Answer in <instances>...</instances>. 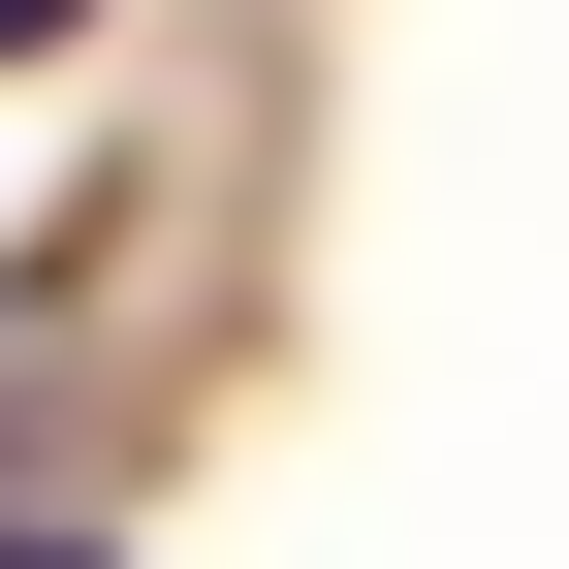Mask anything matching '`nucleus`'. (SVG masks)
<instances>
[{"instance_id":"f257e3e1","label":"nucleus","mask_w":569,"mask_h":569,"mask_svg":"<svg viewBox=\"0 0 569 569\" xmlns=\"http://www.w3.org/2000/svg\"><path fill=\"white\" fill-rule=\"evenodd\" d=\"M32 32H96V0H0V63H32Z\"/></svg>"},{"instance_id":"f03ea898","label":"nucleus","mask_w":569,"mask_h":569,"mask_svg":"<svg viewBox=\"0 0 569 569\" xmlns=\"http://www.w3.org/2000/svg\"><path fill=\"white\" fill-rule=\"evenodd\" d=\"M0 569H96V538H0Z\"/></svg>"}]
</instances>
